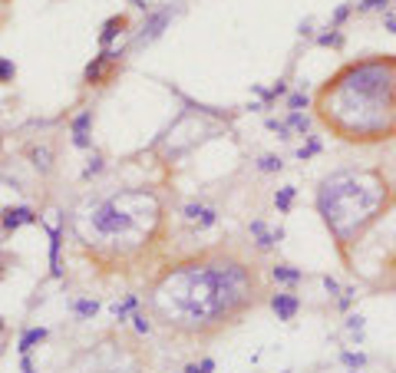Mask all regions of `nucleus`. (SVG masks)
Returning <instances> with one entry per match:
<instances>
[{
	"label": "nucleus",
	"mask_w": 396,
	"mask_h": 373,
	"mask_svg": "<svg viewBox=\"0 0 396 373\" xmlns=\"http://www.w3.org/2000/svg\"><path fill=\"white\" fill-rule=\"evenodd\" d=\"M320 281H324V288H327V294H330V297H341V284H337V277L324 275V277H320Z\"/></svg>",
	"instance_id": "c9c22d12"
},
{
	"label": "nucleus",
	"mask_w": 396,
	"mask_h": 373,
	"mask_svg": "<svg viewBox=\"0 0 396 373\" xmlns=\"http://www.w3.org/2000/svg\"><path fill=\"white\" fill-rule=\"evenodd\" d=\"M14 80H17V63L0 56V83H14Z\"/></svg>",
	"instance_id": "c756f323"
},
{
	"label": "nucleus",
	"mask_w": 396,
	"mask_h": 373,
	"mask_svg": "<svg viewBox=\"0 0 396 373\" xmlns=\"http://www.w3.org/2000/svg\"><path fill=\"white\" fill-rule=\"evenodd\" d=\"M311 27H314V24H311V20H304V24H301V30H298V33H301V37H311V33H314V30H311Z\"/></svg>",
	"instance_id": "58836bf2"
},
{
	"label": "nucleus",
	"mask_w": 396,
	"mask_h": 373,
	"mask_svg": "<svg viewBox=\"0 0 396 373\" xmlns=\"http://www.w3.org/2000/svg\"><path fill=\"white\" fill-rule=\"evenodd\" d=\"M172 17H175V10H172V7L149 10V14H146V20H142V27H139V33H136V46H149V43L159 40L165 30H169Z\"/></svg>",
	"instance_id": "423d86ee"
},
{
	"label": "nucleus",
	"mask_w": 396,
	"mask_h": 373,
	"mask_svg": "<svg viewBox=\"0 0 396 373\" xmlns=\"http://www.w3.org/2000/svg\"><path fill=\"white\" fill-rule=\"evenodd\" d=\"M50 275L63 277V225L50 228Z\"/></svg>",
	"instance_id": "ddd939ff"
},
{
	"label": "nucleus",
	"mask_w": 396,
	"mask_h": 373,
	"mask_svg": "<svg viewBox=\"0 0 396 373\" xmlns=\"http://www.w3.org/2000/svg\"><path fill=\"white\" fill-rule=\"evenodd\" d=\"M317 46H334V50H341V46H343V33H341V30L320 33V37H317Z\"/></svg>",
	"instance_id": "7c9ffc66"
},
{
	"label": "nucleus",
	"mask_w": 396,
	"mask_h": 373,
	"mask_svg": "<svg viewBox=\"0 0 396 373\" xmlns=\"http://www.w3.org/2000/svg\"><path fill=\"white\" fill-rule=\"evenodd\" d=\"M271 297L268 264L255 245L212 241L172 254L146 281V314L172 350L221 340Z\"/></svg>",
	"instance_id": "f257e3e1"
},
{
	"label": "nucleus",
	"mask_w": 396,
	"mask_h": 373,
	"mask_svg": "<svg viewBox=\"0 0 396 373\" xmlns=\"http://www.w3.org/2000/svg\"><path fill=\"white\" fill-rule=\"evenodd\" d=\"M320 149H324V142H320V136H307V142H304L301 149H298V159H301V162H307V159H314V155H320Z\"/></svg>",
	"instance_id": "5701e85b"
},
{
	"label": "nucleus",
	"mask_w": 396,
	"mask_h": 373,
	"mask_svg": "<svg viewBox=\"0 0 396 373\" xmlns=\"http://www.w3.org/2000/svg\"><path fill=\"white\" fill-rule=\"evenodd\" d=\"M46 337H50L46 327H27V331L20 333V340H17V354H33V350H37Z\"/></svg>",
	"instance_id": "2eb2a0df"
},
{
	"label": "nucleus",
	"mask_w": 396,
	"mask_h": 373,
	"mask_svg": "<svg viewBox=\"0 0 396 373\" xmlns=\"http://www.w3.org/2000/svg\"><path fill=\"white\" fill-rule=\"evenodd\" d=\"M314 208L343 264H354L360 241L396 208V185L380 166L337 168L317 182Z\"/></svg>",
	"instance_id": "20e7f679"
},
{
	"label": "nucleus",
	"mask_w": 396,
	"mask_h": 373,
	"mask_svg": "<svg viewBox=\"0 0 396 373\" xmlns=\"http://www.w3.org/2000/svg\"><path fill=\"white\" fill-rule=\"evenodd\" d=\"M0 146H3V136H0Z\"/></svg>",
	"instance_id": "37998d69"
},
{
	"label": "nucleus",
	"mask_w": 396,
	"mask_h": 373,
	"mask_svg": "<svg viewBox=\"0 0 396 373\" xmlns=\"http://www.w3.org/2000/svg\"><path fill=\"white\" fill-rule=\"evenodd\" d=\"M341 363L347 370H360V367H367V354H360V350H341Z\"/></svg>",
	"instance_id": "393cba45"
},
{
	"label": "nucleus",
	"mask_w": 396,
	"mask_h": 373,
	"mask_svg": "<svg viewBox=\"0 0 396 373\" xmlns=\"http://www.w3.org/2000/svg\"><path fill=\"white\" fill-rule=\"evenodd\" d=\"M284 123H287V129H291V132H298V136H307V132H311V119H307L304 112H291Z\"/></svg>",
	"instance_id": "412c9836"
},
{
	"label": "nucleus",
	"mask_w": 396,
	"mask_h": 373,
	"mask_svg": "<svg viewBox=\"0 0 396 373\" xmlns=\"http://www.w3.org/2000/svg\"><path fill=\"white\" fill-rule=\"evenodd\" d=\"M281 168H284V159H281V155L268 153V155H261V159H258V172H264V175H271V172H281Z\"/></svg>",
	"instance_id": "b1692460"
},
{
	"label": "nucleus",
	"mask_w": 396,
	"mask_h": 373,
	"mask_svg": "<svg viewBox=\"0 0 396 373\" xmlns=\"http://www.w3.org/2000/svg\"><path fill=\"white\" fill-rule=\"evenodd\" d=\"M7 261H10V258H7V254L0 251V275H3V268H7Z\"/></svg>",
	"instance_id": "a19ab883"
},
{
	"label": "nucleus",
	"mask_w": 396,
	"mask_h": 373,
	"mask_svg": "<svg viewBox=\"0 0 396 373\" xmlns=\"http://www.w3.org/2000/svg\"><path fill=\"white\" fill-rule=\"evenodd\" d=\"M264 125H268L271 132H277L281 139H291V129H287V123H281V119H268Z\"/></svg>",
	"instance_id": "72a5a7b5"
},
{
	"label": "nucleus",
	"mask_w": 396,
	"mask_h": 373,
	"mask_svg": "<svg viewBox=\"0 0 396 373\" xmlns=\"http://www.w3.org/2000/svg\"><path fill=\"white\" fill-rule=\"evenodd\" d=\"M356 14H386L390 10V0H360L354 3Z\"/></svg>",
	"instance_id": "4be33fe9"
},
{
	"label": "nucleus",
	"mask_w": 396,
	"mask_h": 373,
	"mask_svg": "<svg viewBox=\"0 0 396 373\" xmlns=\"http://www.w3.org/2000/svg\"><path fill=\"white\" fill-rule=\"evenodd\" d=\"M126 50H103L99 56H93L86 69H83V83L86 86H110L116 80V73L123 69Z\"/></svg>",
	"instance_id": "39448f33"
},
{
	"label": "nucleus",
	"mask_w": 396,
	"mask_h": 373,
	"mask_svg": "<svg viewBox=\"0 0 396 373\" xmlns=\"http://www.w3.org/2000/svg\"><path fill=\"white\" fill-rule=\"evenodd\" d=\"M314 119L347 146H386L396 139V53L347 60L317 86Z\"/></svg>",
	"instance_id": "7ed1b4c3"
},
{
	"label": "nucleus",
	"mask_w": 396,
	"mask_h": 373,
	"mask_svg": "<svg viewBox=\"0 0 396 373\" xmlns=\"http://www.w3.org/2000/svg\"><path fill=\"white\" fill-rule=\"evenodd\" d=\"M383 30H390V33H396V14H383Z\"/></svg>",
	"instance_id": "4c0bfd02"
},
{
	"label": "nucleus",
	"mask_w": 396,
	"mask_h": 373,
	"mask_svg": "<svg viewBox=\"0 0 396 373\" xmlns=\"http://www.w3.org/2000/svg\"><path fill=\"white\" fill-rule=\"evenodd\" d=\"M350 333H360L363 327H367V320H363V314H347V324H343Z\"/></svg>",
	"instance_id": "473e14b6"
},
{
	"label": "nucleus",
	"mask_w": 396,
	"mask_h": 373,
	"mask_svg": "<svg viewBox=\"0 0 396 373\" xmlns=\"http://www.w3.org/2000/svg\"><path fill=\"white\" fill-rule=\"evenodd\" d=\"M69 136L76 149H89L93 146V110H83L69 119Z\"/></svg>",
	"instance_id": "1a4fd4ad"
},
{
	"label": "nucleus",
	"mask_w": 396,
	"mask_h": 373,
	"mask_svg": "<svg viewBox=\"0 0 396 373\" xmlns=\"http://www.w3.org/2000/svg\"><path fill=\"white\" fill-rule=\"evenodd\" d=\"M172 215L149 185H126L89 198L73 218L80 258L106 281H149L172 258Z\"/></svg>",
	"instance_id": "f03ea898"
},
{
	"label": "nucleus",
	"mask_w": 396,
	"mask_h": 373,
	"mask_svg": "<svg viewBox=\"0 0 396 373\" xmlns=\"http://www.w3.org/2000/svg\"><path fill=\"white\" fill-rule=\"evenodd\" d=\"M268 304H271L274 318L291 324V320L301 314V297L294 294V290H271V297H268Z\"/></svg>",
	"instance_id": "0eeeda50"
},
{
	"label": "nucleus",
	"mask_w": 396,
	"mask_h": 373,
	"mask_svg": "<svg viewBox=\"0 0 396 373\" xmlns=\"http://www.w3.org/2000/svg\"><path fill=\"white\" fill-rule=\"evenodd\" d=\"M294 198H298V189H294V185H281V189L274 192V208H277V215H287V211L294 208Z\"/></svg>",
	"instance_id": "aec40b11"
},
{
	"label": "nucleus",
	"mask_w": 396,
	"mask_h": 373,
	"mask_svg": "<svg viewBox=\"0 0 396 373\" xmlns=\"http://www.w3.org/2000/svg\"><path fill=\"white\" fill-rule=\"evenodd\" d=\"M20 373H37V367H33V357H30V354H20Z\"/></svg>",
	"instance_id": "e433bc0d"
},
{
	"label": "nucleus",
	"mask_w": 396,
	"mask_h": 373,
	"mask_svg": "<svg viewBox=\"0 0 396 373\" xmlns=\"http://www.w3.org/2000/svg\"><path fill=\"white\" fill-rule=\"evenodd\" d=\"M139 307H142V294H126L123 301H112L110 311L119 324H126V320L132 318V311H139Z\"/></svg>",
	"instance_id": "dca6fc26"
},
{
	"label": "nucleus",
	"mask_w": 396,
	"mask_h": 373,
	"mask_svg": "<svg viewBox=\"0 0 396 373\" xmlns=\"http://www.w3.org/2000/svg\"><path fill=\"white\" fill-rule=\"evenodd\" d=\"M3 333H7V320L0 318V337H3Z\"/></svg>",
	"instance_id": "79ce46f5"
},
{
	"label": "nucleus",
	"mask_w": 396,
	"mask_h": 373,
	"mask_svg": "<svg viewBox=\"0 0 396 373\" xmlns=\"http://www.w3.org/2000/svg\"><path fill=\"white\" fill-rule=\"evenodd\" d=\"M311 106V96L307 93H287V110L291 112H304Z\"/></svg>",
	"instance_id": "cd10ccee"
},
{
	"label": "nucleus",
	"mask_w": 396,
	"mask_h": 373,
	"mask_svg": "<svg viewBox=\"0 0 396 373\" xmlns=\"http://www.w3.org/2000/svg\"><path fill=\"white\" fill-rule=\"evenodd\" d=\"M27 155H30V162H33V168L43 172V175L53 168V153H50V146H33Z\"/></svg>",
	"instance_id": "a211bd4d"
},
{
	"label": "nucleus",
	"mask_w": 396,
	"mask_h": 373,
	"mask_svg": "<svg viewBox=\"0 0 396 373\" xmlns=\"http://www.w3.org/2000/svg\"><path fill=\"white\" fill-rule=\"evenodd\" d=\"M350 14H354V3H341L334 14H330V30H341L347 20H350Z\"/></svg>",
	"instance_id": "a878e982"
},
{
	"label": "nucleus",
	"mask_w": 396,
	"mask_h": 373,
	"mask_svg": "<svg viewBox=\"0 0 396 373\" xmlns=\"http://www.w3.org/2000/svg\"><path fill=\"white\" fill-rule=\"evenodd\" d=\"M248 232H251V238H255V251L258 254H264V251H271L274 245H281V238H284V228H268L261 218H255L251 225H248Z\"/></svg>",
	"instance_id": "9d476101"
},
{
	"label": "nucleus",
	"mask_w": 396,
	"mask_h": 373,
	"mask_svg": "<svg viewBox=\"0 0 396 373\" xmlns=\"http://www.w3.org/2000/svg\"><path fill=\"white\" fill-rule=\"evenodd\" d=\"M182 218L195 221V228H198V232H205V228H212V225L218 221V211H215V208H208V205H202V202H185V205H182Z\"/></svg>",
	"instance_id": "9b49d317"
},
{
	"label": "nucleus",
	"mask_w": 396,
	"mask_h": 373,
	"mask_svg": "<svg viewBox=\"0 0 396 373\" xmlns=\"http://www.w3.org/2000/svg\"><path fill=\"white\" fill-rule=\"evenodd\" d=\"M106 168V159L96 153V155H89V162H86V168H83V179H93V175H99Z\"/></svg>",
	"instance_id": "c85d7f7f"
},
{
	"label": "nucleus",
	"mask_w": 396,
	"mask_h": 373,
	"mask_svg": "<svg viewBox=\"0 0 396 373\" xmlns=\"http://www.w3.org/2000/svg\"><path fill=\"white\" fill-rule=\"evenodd\" d=\"M354 297H356V290H354V288L341 290V297H337V307H341V311H347V307L354 304Z\"/></svg>",
	"instance_id": "f704fd0d"
},
{
	"label": "nucleus",
	"mask_w": 396,
	"mask_h": 373,
	"mask_svg": "<svg viewBox=\"0 0 396 373\" xmlns=\"http://www.w3.org/2000/svg\"><path fill=\"white\" fill-rule=\"evenodd\" d=\"M132 7H139V10H146V14L152 10V3H149V0H132Z\"/></svg>",
	"instance_id": "ea45409f"
},
{
	"label": "nucleus",
	"mask_w": 396,
	"mask_h": 373,
	"mask_svg": "<svg viewBox=\"0 0 396 373\" xmlns=\"http://www.w3.org/2000/svg\"><path fill=\"white\" fill-rule=\"evenodd\" d=\"M251 93H255V96H258L264 106H271L274 99H277V96H287L291 89H287V80H277L271 89H264V86H251Z\"/></svg>",
	"instance_id": "6ab92c4d"
},
{
	"label": "nucleus",
	"mask_w": 396,
	"mask_h": 373,
	"mask_svg": "<svg viewBox=\"0 0 396 373\" xmlns=\"http://www.w3.org/2000/svg\"><path fill=\"white\" fill-rule=\"evenodd\" d=\"M40 221V215L33 211L30 205H7L0 208V228L10 235V232H17V228H24V225H37Z\"/></svg>",
	"instance_id": "6e6552de"
},
{
	"label": "nucleus",
	"mask_w": 396,
	"mask_h": 373,
	"mask_svg": "<svg viewBox=\"0 0 396 373\" xmlns=\"http://www.w3.org/2000/svg\"><path fill=\"white\" fill-rule=\"evenodd\" d=\"M129 320H132L136 333H152V331H155V327H152V318L142 311V307H139V311H132V318H129Z\"/></svg>",
	"instance_id": "bb28decb"
},
{
	"label": "nucleus",
	"mask_w": 396,
	"mask_h": 373,
	"mask_svg": "<svg viewBox=\"0 0 396 373\" xmlns=\"http://www.w3.org/2000/svg\"><path fill=\"white\" fill-rule=\"evenodd\" d=\"M268 277L274 284H284V288H294L304 281V271L294 268V264H268Z\"/></svg>",
	"instance_id": "4468645a"
},
{
	"label": "nucleus",
	"mask_w": 396,
	"mask_h": 373,
	"mask_svg": "<svg viewBox=\"0 0 396 373\" xmlns=\"http://www.w3.org/2000/svg\"><path fill=\"white\" fill-rule=\"evenodd\" d=\"M126 30H129V14H112L110 20L99 27V37H96V40H99V46H103V50H110V46L119 40V37H123Z\"/></svg>",
	"instance_id": "f8f14e48"
},
{
	"label": "nucleus",
	"mask_w": 396,
	"mask_h": 373,
	"mask_svg": "<svg viewBox=\"0 0 396 373\" xmlns=\"http://www.w3.org/2000/svg\"><path fill=\"white\" fill-rule=\"evenodd\" d=\"M99 307H103V304H99L96 297H76V301L69 304V311H73L80 320H93L96 314H99Z\"/></svg>",
	"instance_id": "f3484780"
},
{
	"label": "nucleus",
	"mask_w": 396,
	"mask_h": 373,
	"mask_svg": "<svg viewBox=\"0 0 396 373\" xmlns=\"http://www.w3.org/2000/svg\"><path fill=\"white\" fill-rule=\"evenodd\" d=\"M185 373H215V360L202 357L198 363H189V367H185Z\"/></svg>",
	"instance_id": "2f4dec72"
}]
</instances>
